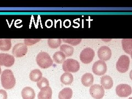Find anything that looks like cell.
<instances>
[{
    "instance_id": "10",
    "label": "cell",
    "mask_w": 132,
    "mask_h": 99,
    "mask_svg": "<svg viewBox=\"0 0 132 99\" xmlns=\"http://www.w3.org/2000/svg\"><path fill=\"white\" fill-rule=\"evenodd\" d=\"M14 56L8 53H0V66L10 67L14 64Z\"/></svg>"
},
{
    "instance_id": "27",
    "label": "cell",
    "mask_w": 132,
    "mask_h": 99,
    "mask_svg": "<svg viewBox=\"0 0 132 99\" xmlns=\"http://www.w3.org/2000/svg\"><path fill=\"white\" fill-rule=\"evenodd\" d=\"M0 99H7V93L5 90L0 89Z\"/></svg>"
},
{
    "instance_id": "14",
    "label": "cell",
    "mask_w": 132,
    "mask_h": 99,
    "mask_svg": "<svg viewBox=\"0 0 132 99\" xmlns=\"http://www.w3.org/2000/svg\"><path fill=\"white\" fill-rule=\"evenodd\" d=\"M101 84L103 87L106 89H110L112 88L113 85V81L110 76H104L101 78Z\"/></svg>"
},
{
    "instance_id": "4",
    "label": "cell",
    "mask_w": 132,
    "mask_h": 99,
    "mask_svg": "<svg viewBox=\"0 0 132 99\" xmlns=\"http://www.w3.org/2000/svg\"><path fill=\"white\" fill-rule=\"evenodd\" d=\"M130 60L128 56L122 55L119 58L116 63V68L120 73H126L129 67Z\"/></svg>"
},
{
    "instance_id": "2",
    "label": "cell",
    "mask_w": 132,
    "mask_h": 99,
    "mask_svg": "<svg viewBox=\"0 0 132 99\" xmlns=\"http://www.w3.org/2000/svg\"><path fill=\"white\" fill-rule=\"evenodd\" d=\"M36 61L37 64L41 68H47L53 64V60L50 56L45 52H41L38 53Z\"/></svg>"
},
{
    "instance_id": "8",
    "label": "cell",
    "mask_w": 132,
    "mask_h": 99,
    "mask_svg": "<svg viewBox=\"0 0 132 99\" xmlns=\"http://www.w3.org/2000/svg\"><path fill=\"white\" fill-rule=\"evenodd\" d=\"M90 94L93 98L101 99L105 95V90L102 86L99 84H94L90 88Z\"/></svg>"
},
{
    "instance_id": "31",
    "label": "cell",
    "mask_w": 132,
    "mask_h": 99,
    "mask_svg": "<svg viewBox=\"0 0 132 99\" xmlns=\"http://www.w3.org/2000/svg\"><path fill=\"white\" fill-rule=\"evenodd\" d=\"M128 99H132V97H129Z\"/></svg>"
},
{
    "instance_id": "3",
    "label": "cell",
    "mask_w": 132,
    "mask_h": 99,
    "mask_svg": "<svg viewBox=\"0 0 132 99\" xmlns=\"http://www.w3.org/2000/svg\"><path fill=\"white\" fill-rule=\"evenodd\" d=\"M62 68L65 72L75 73L79 70L80 64L77 60L69 59L65 60L63 62Z\"/></svg>"
},
{
    "instance_id": "9",
    "label": "cell",
    "mask_w": 132,
    "mask_h": 99,
    "mask_svg": "<svg viewBox=\"0 0 132 99\" xmlns=\"http://www.w3.org/2000/svg\"><path fill=\"white\" fill-rule=\"evenodd\" d=\"M28 52V48L27 45L20 43L16 44L12 49V53L14 56L16 57H22L27 54Z\"/></svg>"
},
{
    "instance_id": "28",
    "label": "cell",
    "mask_w": 132,
    "mask_h": 99,
    "mask_svg": "<svg viewBox=\"0 0 132 99\" xmlns=\"http://www.w3.org/2000/svg\"><path fill=\"white\" fill-rule=\"evenodd\" d=\"M129 77H130V78L132 80V70L130 71V73H129Z\"/></svg>"
},
{
    "instance_id": "6",
    "label": "cell",
    "mask_w": 132,
    "mask_h": 99,
    "mask_svg": "<svg viewBox=\"0 0 132 99\" xmlns=\"http://www.w3.org/2000/svg\"><path fill=\"white\" fill-rule=\"evenodd\" d=\"M116 94L119 97H126L130 95L132 93L131 87L126 84H119L116 89Z\"/></svg>"
},
{
    "instance_id": "20",
    "label": "cell",
    "mask_w": 132,
    "mask_h": 99,
    "mask_svg": "<svg viewBox=\"0 0 132 99\" xmlns=\"http://www.w3.org/2000/svg\"><path fill=\"white\" fill-rule=\"evenodd\" d=\"M12 46L11 40L10 39H0V50L2 51H8Z\"/></svg>"
},
{
    "instance_id": "5",
    "label": "cell",
    "mask_w": 132,
    "mask_h": 99,
    "mask_svg": "<svg viewBox=\"0 0 132 99\" xmlns=\"http://www.w3.org/2000/svg\"><path fill=\"white\" fill-rule=\"evenodd\" d=\"M95 56V52L92 48L87 47L82 50L80 55V59L82 63L88 64L92 62Z\"/></svg>"
},
{
    "instance_id": "15",
    "label": "cell",
    "mask_w": 132,
    "mask_h": 99,
    "mask_svg": "<svg viewBox=\"0 0 132 99\" xmlns=\"http://www.w3.org/2000/svg\"><path fill=\"white\" fill-rule=\"evenodd\" d=\"M81 83L85 86L88 87L92 85L94 82V76L91 73H85L81 77Z\"/></svg>"
},
{
    "instance_id": "19",
    "label": "cell",
    "mask_w": 132,
    "mask_h": 99,
    "mask_svg": "<svg viewBox=\"0 0 132 99\" xmlns=\"http://www.w3.org/2000/svg\"><path fill=\"white\" fill-rule=\"evenodd\" d=\"M73 81V76L71 73L65 72L61 77V81L64 85H70Z\"/></svg>"
},
{
    "instance_id": "11",
    "label": "cell",
    "mask_w": 132,
    "mask_h": 99,
    "mask_svg": "<svg viewBox=\"0 0 132 99\" xmlns=\"http://www.w3.org/2000/svg\"><path fill=\"white\" fill-rule=\"evenodd\" d=\"M98 57L100 60L103 61H108L110 59L112 55L111 50L106 46H103L99 48L98 50Z\"/></svg>"
},
{
    "instance_id": "22",
    "label": "cell",
    "mask_w": 132,
    "mask_h": 99,
    "mask_svg": "<svg viewBox=\"0 0 132 99\" xmlns=\"http://www.w3.org/2000/svg\"><path fill=\"white\" fill-rule=\"evenodd\" d=\"M66 56L64 53L61 51L56 52L53 56V60L56 63L61 64L64 62L65 60Z\"/></svg>"
},
{
    "instance_id": "12",
    "label": "cell",
    "mask_w": 132,
    "mask_h": 99,
    "mask_svg": "<svg viewBox=\"0 0 132 99\" xmlns=\"http://www.w3.org/2000/svg\"><path fill=\"white\" fill-rule=\"evenodd\" d=\"M52 90L50 86H46L42 89L38 95V99H52Z\"/></svg>"
},
{
    "instance_id": "30",
    "label": "cell",
    "mask_w": 132,
    "mask_h": 99,
    "mask_svg": "<svg viewBox=\"0 0 132 99\" xmlns=\"http://www.w3.org/2000/svg\"><path fill=\"white\" fill-rule=\"evenodd\" d=\"M130 55H131V59H132V51L130 53Z\"/></svg>"
},
{
    "instance_id": "26",
    "label": "cell",
    "mask_w": 132,
    "mask_h": 99,
    "mask_svg": "<svg viewBox=\"0 0 132 99\" xmlns=\"http://www.w3.org/2000/svg\"><path fill=\"white\" fill-rule=\"evenodd\" d=\"M40 41V39H24V44H26L27 46H31V45H34L36 44L39 41Z\"/></svg>"
},
{
    "instance_id": "23",
    "label": "cell",
    "mask_w": 132,
    "mask_h": 99,
    "mask_svg": "<svg viewBox=\"0 0 132 99\" xmlns=\"http://www.w3.org/2000/svg\"><path fill=\"white\" fill-rule=\"evenodd\" d=\"M61 39H48L47 43L48 46L51 48H57L61 44Z\"/></svg>"
},
{
    "instance_id": "21",
    "label": "cell",
    "mask_w": 132,
    "mask_h": 99,
    "mask_svg": "<svg viewBox=\"0 0 132 99\" xmlns=\"http://www.w3.org/2000/svg\"><path fill=\"white\" fill-rule=\"evenodd\" d=\"M60 50L64 53L66 57H69L73 54L74 48L70 45L63 44L60 46Z\"/></svg>"
},
{
    "instance_id": "25",
    "label": "cell",
    "mask_w": 132,
    "mask_h": 99,
    "mask_svg": "<svg viewBox=\"0 0 132 99\" xmlns=\"http://www.w3.org/2000/svg\"><path fill=\"white\" fill-rule=\"evenodd\" d=\"M62 41L65 43H67L68 44L73 45V46H76V45L79 44L81 43V39H63Z\"/></svg>"
},
{
    "instance_id": "16",
    "label": "cell",
    "mask_w": 132,
    "mask_h": 99,
    "mask_svg": "<svg viewBox=\"0 0 132 99\" xmlns=\"http://www.w3.org/2000/svg\"><path fill=\"white\" fill-rule=\"evenodd\" d=\"M73 96V91L70 88H65L59 94V99H71Z\"/></svg>"
},
{
    "instance_id": "7",
    "label": "cell",
    "mask_w": 132,
    "mask_h": 99,
    "mask_svg": "<svg viewBox=\"0 0 132 99\" xmlns=\"http://www.w3.org/2000/svg\"><path fill=\"white\" fill-rule=\"evenodd\" d=\"M92 71L96 75H104L107 71V65L105 61L99 60L95 62L93 65Z\"/></svg>"
},
{
    "instance_id": "1",
    "label": "cell",
    "mask_w": 132,
    "mask_h": 99,
    "mask_svg": "<svg viewBox=\"0 0 132 99\" xmlns=\"http://www.w3.org/2000/svg\"><path fill=\"white\" fill-rule=\"evenodd\" d=\"M1 81L2 86L5 89H11L15 85V79L11 70L5 69L1 73Z\"/></svg>"
},
{
    "instance_id": "18",
    "label": "cell",
    "mask_w": 132,
    "mask_h": 99,
    "mask_svg": "<svg viewBox=\"0 0 132 99\" xmlns=\"http://www.w3.org/2000/svg\"><path fill=\"white\" fill-rule=\"evenodd\" d=\"M30 79L34 82H38L43 78V74L39 69H34L29 74Z\"/></svg>"
},
{
    "instance_id": "24",
    "label": "cell",
    "mask_w": 132,
    "mask_h": 99,
    "mask_svg": "<svg viewBox=\"0 0 132 99\" xmlns=\"http://www.w3.org/2000/svg\"><path fill=\"white\" fill-rule=\"evenodd\" d=\"M37 86L41 90L46 86H49V81L46 78H42L41 80L37 82Z\"/></svg>"
},
{
    "instance_id": "17",
    "label": "cell",
    "mask_w": 132,
    "mask_h": 99,
    "mask_svg": "<svg viewBox=\"0 0 132 99\" xmlns=\"http://www.w3.org/2000/svg\"><path fill=\"white\" fill-rule=\"evenodd\" d=\"M122 46L123 50L128 54L132 51V39H123L122 40Z\"/></svg>"
},
{
    "instance_id": "13",
    "label": "cell",
    "mask_w": 132,
    "mask_h": 99,
    "mask_svg": "<svg viewBox=\"0 0 132 99\" xmlns=\"http://www.w3.org/2000/svg\"><path fill=\"white\" fill-rule=\"evenodd\" d=\"M21 95L23 99H34L35 93L34 89L29 86H27L22 89Z\"/></svg>"
},
{
    "instance_id": "29",
    "label": "cell",
    "mask_w": 132,
    "mask_h": 99,
    "mask_svg": "<svg viewBox=\"0 0 132 99\" xmlns=\"http://www.w3.org/2000/svg\"><path fill=\"white\" fill-rule=\"evenodd\" d=\"M1 74V67H0V74Z\"/></svg>"
}]
</instances>
